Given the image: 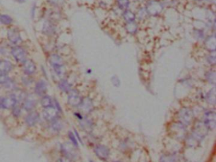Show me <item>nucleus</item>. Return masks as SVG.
Returning a JSON list of instances; mask_svg holds the SVG:
<instances>
[{
    "instance_id": "5701e85b",
    "label": "nucleus",
    "mask_w": 216,
    "mask_h": 162,
    "mask_svg": "<svg viewBox=\"0 0 216 162\" xmlns=\"http://www.w3.org/2000/svg\"><path fill=\"white\" fill-rule=\"evenodd\" d=\"M160 162H176V156L174 155H165L161 156Z\"/></svg>"
},
{
    "instance_id": "b1692460",
    "label": "nucleus",
    "mask_w": 216,
    "mask_h": 162,
    "mask_svg": "<svg viewBox=\"0 0 216 162\" xmlns=\"http://www.w3.org/2000/svg\"><path fill=\"white\" fill-rule=\"evenodd\" d=\"M54 27L53 25L49 22V21H46V22L44 24V27H43V32H45L46 34H52L54 32Z\"/></svg>"
},
{
    "instance_id": "bb28decb",
    "label": "nucleus",
    "mask_w": 216,
    "mask_h": 162,
    "mask_svg": "<svg viewBox=\"0 0 216 162\" xmlns=\"http://www.w3.org/2000/svg\"><path fill=\"white\" fill-rule=\"evenodd\" d=\"M0 21L4 25H9L12 22V18L7 15H1Z\"/></svg>"
},
{
    "instance_id": "f8f14e48",
    "label": "nucleus",
    "mask_w": 216,
    "mask_h": 162,
    "mask_svg": "<svg viewBox=\"0 0 216 162\" xmlns=\"http://www.w3.org/2000/svg\"><path fill=\"white\" fill-rule=\"evenodd\" d=\"M79 106L80 107V110L85 113V114H88L93 109V103L88 98L83 99L81 103Z\"/></svg>"
},
{
    "instance_id": "ea45409f",
    "label": "nucleus",
    "mask_w": 216,
    "mask_h": 162,
    "mask_svg": "<svg viewBox=\"0 0 216 162\" xmlns=\"http://www.w3.org/2000/svg\"><path fill=\"white\" fill-rule=\"evenodd\" d=\"M89 162H93V161H91V160H90V161H89Z\"/></svg>"
},
{
    "instance_id": "6e6552de",
    "label": "nucleus",
    "mask_w": 216,
    "mask_h": 162,
    "mask_svg": "<svg viewBox=\"0 0 216 162\" xmlns=\"http://www.w3.org/2000/svg\"><path fill=\"white\" fill-rule=\"evenodd\" d=\"M95 152L96 156L100 159L106 160L110 155V150L104 145H98L95 148Z\"/></svg>"
},
{
    "instance_id": "e433bc0d",
    "label": "nucleus",
    "mask_w": 216,
    "mask_h": 162,
    "mask_svg": "<svg viewBox=\"0 0 216 162\" xmlns=\"http://www.w3.org/2000/svg\"><path fill=\"white\" fill-rule=\"evenodd\" d=\"M64 1V0H51V2L56 5H59L63 3V2Z\"/></svg>"
},
{
    "instance_id": "9b49d317",
    "label": "nucleus",
    "mask_w": 216,
    "mask_h": 162,
    "mask_svg": "<svg viewBox=\"0 0 216 162\" xmlns=\"http://www.w3.org/2000/svg\"><path fill=\"white\" fill-rule=\"evenodd\" d=\"M206 128H207L206 126L203 124H198V125L195 127V131L193 132L194 136L197 138V139L200 140L201 138H203L207 134Z\"/></svg>"
},
{
    "instance_id": "2f4dec72",
    "label": "nucleus",
    "mask_w": 216,
    "mask_h": 162,
    "mask_svg": "<svg viewBox=\"0 0 216 162\" xmlns=\"http://www.w3.org/2000/svg\"><path fill=\"white\" fill-rule=\"evenodd\" d=\"M68 135H69V137L70 139H71V141L74 147H78V143H77L76 138H75V137L74 136V134L72 132L70 131V132H69Z\"/></svg>"
},
{
    "instance_id": "f704fd0d",
    "label": "nucleus",
    "mask_w": 216,
    "mask_h": 162,
    "mask_svg": "<svg viewBox=\"0 0 216 162\" xmlns=\"http://www.w3.org/2000/svg\"><path fill=\"white\" fill-rule=\"evenodd\" d=\"M57 162H72V161L71 160V159L65 156V157H62L60 159H58Z\"/></svg>"
},
{
    "instance_id": "423d86ee",
    "label": "nucleus",
    "mask_w": 216,
    "mask_h": 162,
    "mask_svg": "<svg viewBox=\"0 0 216 162\" xmlns=\"http://www.w3.org/2000/svg\"><path fill=\"white\" fill-rule=\"evenodd\" d=\"M17 103V100L12 95L7 96L6 98L0 99V107L3 108V109H12L16 105Z\"/></svg>"
},
{
    "instance_id": "39448f33",
    "label": "nucleus",
    "mask_w": 216,
    "mask_h": 162,
    "mask_svg": "<svg viewBox=\"0 0 216 162\" xmlns=\"http://www.w3.org/2000/svg\"><path fill=\"white\" fill-rule=\"evenodd\" d=\"M58 115V109L53 106H50L46 108H45L43 111V117L48 121H53L55 120Z\"/></svg>"
},
{
    "instance_id": "c85d7f7f",
    "label": "nucleus",
    "mask_w": 216,
    "mask_h": 162,
    "mask_svg": "<svg viewBox=\"0 0 216 162\" xmlns=\"http://www.w3.org/2000/svg\"><path fill=\"white\" fill-rule=\"evenodd\" d=\"M207 79L210 83L214 85L215 83V71L209 72L207 74Z\"/></svg>"
},
{
    "instance_id": "7c9ffc66",
    "label": "nucleus",
    "mask_w": 216,
    "mask_h": 162,
    "mask_svg": "<svg viewBox=\"0 0 216 162\" xmlns=\"http://www.w3.org/2000/svg\"><path fill=\"white\" fill-rule=\"evenodd\" d=\"M8 81V77L7 73L0 71V84L6 83Z\"/></svg>"
},
{
    "instance_id": "aec40b11",
    "label": "nucleus",
    "mask_w": 216,
    "mask_h": 162,
    "mask_svg": "<svg viewBox=\"0 0 216 162\" xmlns=\"http://www.w3.org/2000/svg\"><path fill=\"white\" fill-rule=\"evenodd\" d=\"M137 25L134 21L127 22L126 25V29L127 31L130 34H134L137 30Z\"/></svg>"
},
{
    "instance_id": "4468645a",
    "label": "nucleus",
    "mask_w": 216,
    "mask_h": 162,
    "mask_svg": "<svg viewBox=\"0 0 216 162\" xmlns=\"http://www.w3.org/2000/svg\"><path fill=\"white\" fill-rule=\"evenodd\" d=\"M39 119V116L38 113L36 112H31L26 117L25 122L29 126H33L38 122Z\"/></svg>"
},
{
    "instance_id": "72a5a7b5",
    "label": "nucleus",
    "mask_w": 216,
    "mask_h": 162,
    "mask_svg": "<svg viewBox=\"0 0 216 162\" xmlns=\"http://www.w3.org/2000/svg\"><path fill=\"white\" fill-rule=\"evenodd\" d=\"M13 114L15 116H18L20 114V109L19 107H16V105L13 107Z\"/></svg>"
},
{
    "instance_id": "f257e3e1",
    "label": "nucleus",
    "mask_w": 216,
    "mask_h": 162,
    "mask_svg": "<svg viewBox=\"0 0 216 162\" xmlns=\"http://www.w3.org/2000/svg\"><path fill=\"white\" fill-rule=\"evenodd\" d=\"M193 114L192 111L188 108H183L178 114V119L180 122L185 126L190 125L192 122Z\"/></svg>"
},
{
    "instance_id": "4c0bfd02",
    "label": "nucleus",
    "mask_w": 216,
    "mask_h": 162,
    "mask_svg": "<svg viewBox=\"0 0 216 162\" xmlns=\"http://www.w3.org/2000/svg\"><path fill=\"white\" fill-rule=\"evenodd\" d=\"M19 3H23L24 1H25V0H18Z\"/></svg>"
},
{
    "instance_id": "f3484780",
    "label": "nucleus",
    "mask_w": 216,
    "mask_h": 162,
    "mask_svg": "<svg viewBox=\"0 0 216 162\" xmlns=\"http://www.w3.org/2000/svg\"><path fill=\"white\" fill-rule=\"evenodd\" d=\"M50 61L53 68L63 66V61L62 60V59L57 54H53L51 56Z\"/></svg>"
},
{
    "instance_id": "9d476101",
    "label": "nucleus",
    "mask_w": 216,
    "mask_h": 162,
    "mask_svg": "<svg viewBox=\"0 0 216 162\" xmlns=\"http://www.w3.org/2000/svg\"><path fill=\"white\" fill-rule=\"evenodd\" d=\"M8 37L11 42L18 44L21 41L19 32L16 29H10L8 32Z\"/></svg>"
},
{
    "instance_id": "473e14b6",
    "label": "nucleus",
    "mask_w": 216,
    "mask_h": 162,
    "mask_svg": "<svg viewBox=\"0 0 216 162\" xmlns=\"http://www.w3.org/2000/svg\"><path fill=\"white\" fill-rule=\"evenodd\" d=\"M112 82L113 85L117 86V87H118V86L120 85V81H119V80H118V78L115 76H114L112 78Z\"/></svg>"
},
{
    "instance_id": "7ed1b4c3",
    "label": "nucleus",
    "mask_w": 216,
    "mask_h": 162,
    "mask_svg": "<svg viewBox=\"0 0 216 162\" xmlns=\"http://www.w3.org/2000/svg\"><path fill=\"white\" fill-rule=\"evenodd\" d=\"M204 125L207 128L214 129L216 125V116L213 111H208L204 115Z\"/></svg>"
},
{
    "instance_id": "6ab92c4d",
    "label": "nucleus",
    "mask_w": 216,
    "mask_h": 162,
    "mask_svg": "<svg viewBox=\"0 0 216 162\" xmlns=\"http://www.w3.org/2000/svg\"><path fill=\"white\" fill-rule=\"evenodd\" d=\"M215 44L216 42L215 35L210 36L206 41V47L208 49V50L214 51L215 49Z\"/></svg>"
},
{
    "instance_id": "58836bf2",
    "label": "nucleus",
    "mask_w": 216,
    "mask_h": 162,
    "mask_svg": "<svg viewBox=\"0 0 216 162\" xmlns=\"http://www.w3.org/2000/svg\"><path fill=\"white\" fill-rule=\"evenodd\" d=\"M138 1H144V0H138Z\"/></svg>"
},
{
    "instance_id": "a211bd4d",
    "label": "nucleus",
    "mask_w": 216,
    "mask_h": 162,
    "mask_svg": "<svg viewBox=\"0 0 216 162\" xmlns=\"http://www.w3.org/2000/svg\"><path fill=\"white\" fill-rule=\"evenodd\" d=\"M12 69V64L8 61H0V71L7 73Z\"/></svg>"
},
{
    "instance_id": "20e7f679",
    "label": "nucleus",
    "mask_w": 216,
    "mask_h": 162,
    "mask_svg": "<svg viewBox=\"0 0 216 162\" xmlns=\"http://www.w3.org/2000/svg\"><path fill=\"white\" fill-rule=\"evenodd\" d=\"M83 99L81 96H80L77 90H72L69 91V94L68 96V102L69 104L74 107L79 106L81 103Z\"/></svg>"
},
{
    "instance_id": "cd10ccee",
    "label": "nucleus",
    "mask_w": 216,
    "mask_h": 162,
    "mask_svg": "<svg viewBox=\"0 0 216 162\" xmlns=\"http://www.w3.org/2000/svg\"><path fill=\"white\" fill-rule=\"evenodd\" d=\"M117 3L119 7L122 10H126L129 4V0H117Z\"/></svg>"
},
{
    "instance_id": "4be33fe9",
    "label": "nucleus",
    "mask_w": 216,
    "mask_h": 162,
    "mask_svg": "<svg viewBox=\"0 0 216 162\" xmlns=\"http://www.w3.org/2000/svg\"><path fill=\"white\" fill-rule=\"evenodd\" d=\"M207 100L210 104L214 105L215 104V90L214 88L210 90L209 92L207 94Z\"/></svg>"
},
{
    "instance_id": "393cba45",
    "label": "nucleus",
    "mask_w": 216,
    "mask_h": 162,
    "mask_svg": "<svg viewBox=\"0 0 216 162\" xmlns=\"http://www.w3.org/2000/svg\"><path fill=\"white\" fill-rule=\"evenodd\" d=\"M123 17L127 22L134 21L135 19V15L131 12V11L129 10H126L125 12H124L123 14Z\"/></svg>"
},
{
    "instance_id": "ddd939ff",
    "label": "nucleus",
    "mask_w": 216,
    "mask_h": 162,
    "mask_svg": "<svg viewBox=\"0 0 216 162\" xmlns=\"http://www.w3.org/2000/svg\"><path fill=\"white\" fill-rule=\"evenodd\" d=\"M23 63H24L23 65L24 71L26 74H31L35 72L36 67L34 63L32 60L26 59Z\"/></svg>"
},
{
    "instance_id": "a19ab883",
    "label": "nucleus",
    "mask_w": 216,
    "mask_h": 162,
    "mask_svg": "<svg viewBox=\"0 0 216 162\" xmlns=\"http://www.w3.org/2000/svg\"><path fill=\"white\" fill-rule=\"evenodd\" d=\"M115 162H120V161H115Z\"/></svg>"
},
{
    "instance_id": "dca6fc26",
    "label": "nucleus",
    "mask_w": 216,
    "mask_h": 162,
    "mask_svg": "<svg viewBox=\"0 0 216 162\" xmlns=\"http://www.w3.org/2000/svg\"><path fill=\"white\" fill-rule=\"evenodd\" d=\"M36 105V101L34 99V97L28 96L26 97L25 99L24 100L23 107L26 110L29 111L31 110L32 109H34Z\"/></svg>"
},
{
    "instance_id": "0eeeda50",
    "label": "nucleus",
    "mask_w": 216,
    "mask_h": 162,
    "mask_svg": "<svg viewBox=\"0 0 216 162\" xmlns=\"http://www.w3.org/2000/svg\"><path fill=\"white\" fill-rule=\"evenodd\" d=\"M12 54L18 62L24 63L26 60V53L20 47H15L12 49Z\"/></svg>"
},
{
    "instance_id": "a878e982",
    "label": "nucleus",
    "mask_w": 216,
    "mask_h": 162,
    "mask_svg": "<svg viewBox=\"0 0 216 162\" xmlns=\"http://www.w3.org/2000/svg\"><path fill=\"white\" fill-rule=\"evenodd\" d=\"M41 104L42 106L44 107L45 108L51 106L52 105V100L51 99V97H50L49 96H43L41 100Z\"/></svg>"
},
{
    "instance_id": "f03ea898",
    "label": "nucleus",
    "mask_w": 216,
    "mask_h": 162,
    "mask_svg": "<svg viewBox=\"0 0 216 162\" xmlns=\"http://www.w3.org/2000/svg\"><path fill=\"white\" fill-rule=\"evenodd\" d=\"M146 10L149 15H157L163 10V5L157 1H150L146 7Z\"/></svg>"
},
{
    "instance_id": "c756f323",
    "label": "nucleus",
    "mask_w": 216,
    "mask_h": 162,
    "mask_svg": "<svg viewBox=\"0 0 216 162\" xmlns=\"http://www.w3.org/2000/svg\"><path fill=\"white\" fill-rule=\"evenodd\" d=\"M52 122V124H51V128L53 129V130L55 131H58L60 130V129H61L62 127V125H61V122H59L57 120V119L55 120H54Z\"/></svg>"
},
{
    "instance_id": "c9c22d12",
    "label": "nucleus",
    "mask_w": 216,
    "mask_h": 162,
    "mask_svg": "<svg viewBox=\"0 0 216 162\" xmlns=\"http://www.w3.org/2000/svg\"><path fill=\"white\" fill-rule=\"evenodd\" d=\"M208 61L209 62L210 64H214L215 63V56H210L208 57Z\"/></svg>"
},
{
    "instance_id": "412c9836",
    "label": "nucleus",
    "mask_w": 216,
    "mask_h": 162,
    "mask_svg": "<svg viewBox=\"0 0 216 162\" xmlns=\"http://www.w3.org/2000/svg\"><path fill=\"white\" fill-rule=\"evenodd\" d=\"M59 88H60L61 90L65 92H69L71 91V85L67 82L66 80H62L60 81V82L59 83Z\"/></svg>"
},
{
    "instance_id": "2eb2a0df",
    "label": "nucleus",
    "mask_w": 216,
    "mask_h": 162,
    "mask_svg": "<svg viewBox=\"0 0 216 162\" xmlns=\"http://www.w3.org/2000/svg\"><path fill=\"white\" fill-rule=\"evenodd\" d=\"M47 91V86L46 83L42 80H40L36 85L35 92L39 96L44 95Z\"/></svg>"
},
{
    "instance_id": "1a4fd4ad",
    "label": "nucleus",
    "mask_w": 216,
    "mask_h": 162,
    "mask_svg": "<svg viewBox=\"0 0 216 162\" xmlns=\"http://www.w3.org/2000/svg\"><path fill=\"white\" fill-rule=\"evenodd\" d=\"M62 151L66 157L71 159V158L74 156L75 150L74 146L73 144H70L69 143H66L62 146Z\"/></svg>"
}]
</instances>
